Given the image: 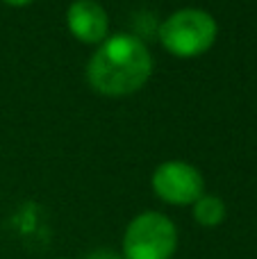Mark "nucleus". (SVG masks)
Instances as JSON below:
<instances>
[{
    "label": "nucleus",
    "mask_w": 257,
    "mask_h": 259,
    "mask_svg": "<svg viewBox=\"0 0 257 259\" xmlns=\"http://www.w3.org/2000/svg\"><path fill=\"white\" fill-rule=\"evenodd\" d=\"M178 250V230L159 211H141L127 223L123 234L125 259H173Z\"/></svg>",
    "instance_id": "7ed1b4c3"
},
{
    "label": "nucleus",
    "mask_w": 257,
    "mask_h": 259,
    "mask_svg": "<svg viewBox=\"0 0 257 259\" xmlns=\"http://www.w3.org/2000/svg\"><path fill=\"white\" fill-rule=\"evenodd\" d=\"M159 44L173 57L191 59L205 55L214 46L219 34V25L214 16L205 9H178L173 12L157 30Z\"/></svg>",
    "instance_id": "f03ea898"
},
{
    "label": "nucleus",
    "mask_w": 257,
    "mask_h": 259,
    "mask_svg": "<svg viewBox=\"0 0 257 259\" xmlns=\"http://www.w3.org/2000/svg\"><path fill=\"white\" fill-rule=\"evenodd\" d=\"M153 73V55L135 34H114L105 39L87 64L91 89L121 98L139 91Z\"/></svg>",
    "instance_id": "f257e3e1"
},
{
    "label": "nucleus",
    "mask_w": 257,
    "mask_h": 259,
    "mask_svg": "<svg viewBox=\"0 0 257 259\" xmlns=\"http://www.w3.org/2000/svg\"><path fill=\"white\" fill-rule=\"evenodd\" d=\"M153 191L166 205H194L205 193V180L200 170L187 161H164L153 173Z\"/></svg>",
    "instance_id": "20e7f679"
},
{
    "label": "nucleus",
    "mask_w": 257,
    "mask_h": 259,
    "mask_svg": "<svg viewBox=\"0 0 257 259\" xmlns=\"http://www.w3.org/2000/svg\"><path fill=\"white\" fill-rule=\"evenodd\" d=\"M62 259H66V257H62Z\"/></svg>",
    "instance_id": "1a4fd4ad"
},
{
    "label": "nucleus",
    "mask_w": 257,
    "mask_h": 259,
    "mask_svg": "<svg viewBox=\"0 0 257 259\" xmlns=\"http://www.w3.org/2000/svg\"><path fill=\"white\" fill-rule=\"evenodd\" d=\"M87 259H125L123 255H118V252H112L107 250V248H100V250H94Z\"/></svg>",
    "instance_id": "0eeeda50"
},
{
    "label": "nucleus",
    "mask_w": 257,
    "mask_h": 259,
    "mask_svg": "<svg viewBox=\"0 0 257 259\" xmlns=\"http://www.w3.org/2000/svg\"><path fill=\"white\" fill-rule=\"evenodd\" d=\"M68 32L82 44H103L109 32V16L96 0H73L66 12Z\"/></svg>",
    "instance_id": "39448f33"
},
{
    "label": "nucleus",
    "mask_w": 257,
    "mask_h": 259,
    "mask_svg": "<svg viewBox=\"0 0 257 259\" xmlns=\"http://www.w3.org/2000/svg\"><path fill=\"white\" fill-rule=\"evenodd\" d=\"M194 221L203 228H217L226 221V202L219 196H203L194 202Z\"/></svg>",
    "instance_id": "423d86ee"
},
{
    "label": "nucleus",
    "mask_w": 257,
    "mask_h": 259,
    "mask_svg": "<svg viewBox=\"0 0 257 259\" xmlns=\"http://www.w3.org/2000/svg\"><path fill=\"white\" fill-rule=\"evenodd\" d=\"M5 5H9V7H25V5H30L32 0H3Z\"/></svg>",
    "instance_id": "6e6552de"
}]
</instances>
